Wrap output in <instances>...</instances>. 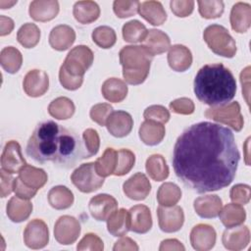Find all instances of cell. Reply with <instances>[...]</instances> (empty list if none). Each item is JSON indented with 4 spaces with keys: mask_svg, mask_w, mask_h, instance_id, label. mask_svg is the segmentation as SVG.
Instances as JSON below:
<instances>
[{
    "mask_svg": "<svg viewBox=\"0 0 251 251\" xmlns=\"http://www.w3.org/2000/svg\"><path fill=\"white\" fill-rule=\"evenodd\" d=\"M239 159L229 128L201 122L191 125L177 137L172 162L176 176L185 186L205 193L229 185L235 177Z\"/></svg>",
    "mask_w": 251,
    "mask_h": 251,
    "instance_id": "6da1fadb",
    "label": "cell"
},
{
    "mask_svg": "<svg viewBox=\"0 0 251 251\" xmlns=\"http://www.w3.org/2000/svg\"><path fill=\"white\" fill-rule=\"evenodd\" d=\"M26 154L38 163L52 162L70 169L80 160L89 158L78 134L53 121L37 125L26 145Z\"/></svg>",
    "mask_w": 251,
    "mask_h": 251,
    "instance_id": "7a4b0ae2",
    "label": "cell"
},
{
    "mask_svg": "<svg viewBox=\"0 0 251 251\" xmlns=\"http://www.w3.org/2000/svg\"><path fill=\"white\" fill-rule=\"evenodd\" d=\"M236 92V81L223 64L203 66L194 78V93L204 104L220 106L231 101Z\"/></svg>",
    "mask_w": 251,
    "mask_h": 251,
    "instance_id": "3957f363",
    "label": "cell"
},
{
    "mask_svg": "<svg viewBox=\"0 0 251 251\" xmlns=\"http://www.w3.org/2000/svg\"><path fill=\"white\" fill-rule=\"evenodd\" d=\"M125 80L133 85L142 83L148 76L153 55L142 45L125 46L119 53Z\"/></svg>",
    "mask_w": 251,
    "mask_h": 251,
    "instance_id": "277c9868",
    "label": "cell"
},
{
    "mask_svg": "<svg viewBox=\"0 0 251 251\" xmlns=\"http://www.w3.org/2000/svg\"><path fill=\"white\" fill-rule=\"evenodd\" d=\"M208 47L217 55L232 58L236 53V43L227 29L220 25H211L203 32Z\"/></svg>",
    "mask_w": 251,
    "mask_h": 251,
    "instance_id": "5b68a950",
    "label": "cell"
},
{
    "mask_svg": "<svg viewBox=\"0 0 251 251\" xmlns=\"http://www.w3.org/2000/svg\"><path fill=\"white\" fill-rule=\"evenodd\" d=\"M93 58L94 55L90 48L85 45H77L68 53L61 67L70 75L83 77L85 72L91 67Z\"/></svg>",
    "mask_w": 251,
    "mask_h": 251,
    "instance_id": "8992f818",
    "label": "cell"
},
{
    "mask_svg": "<svg viewBox=\"0 0 251 251\" xmlns=\"http://www.w3.org/2000/svg\"><path fill=\"white\" fill-rule=\"evenodd\" d=\"M205 117L229 126L235 131H240L243 127V117L240 113V105L238 102H230L220 106H214L206 110Z\"/></svg>",
    "mask_w": 251,
    "mask_h": 251,
    "instance_id": "52a82bcc",
    "label": "cell"
},
{
    "mask_svg": "<svg viewBox=\"0 0 251 251\" xmlns=\"http://www.w3.org/2000/svg\"><path fill=\"white\" fill-rule=\"evenodd\" d=\"M71 180L83 193L93 192L99 189L104 183V177L96 173L94 163L92 162L81 164L76 168L71 176Z\"/></svg>",
    "mask_w": 251,
    "mask_h": 251,
    "instance_id": "ba28073f",
    "label": "cell"
},
{
    "mask_svg": "<svg viewBox=\"0 0 251 251\" xmlns=\"http://www.w3.org/2000/svg\"><path fill=\"white\" fill-rule=\"evenodd\" d=\"M158 224L162 231L175 232L181 228L184 222L183 210L179 206H162L157 209Z\"/></svg>",
    "mask_w": 251,
    "mask_h": 251,
    "instance_id": "9c48e42d",
    "label": "cell"
},
{
    "mask_svg": "<svg viewBox=\"0 0 251 251\" xmlns=\"http://www.w3.org/2000/svg\"><path fill=\"white\" fill-rule=\"evenodd\" d=\"M80 233V224L72 216H62L55 223V239L63 245L73 244Z\"/></svg>",
    "mask_w": 251,
    "mask_h": 251,
    "instance_id": "30bf717a",
    "label": "cell"
},
{
    "mask_svg": "<svg viewBox=\"0 0 251 251\" xmlns=\"http://www.w3.org/2000/svg\"><path fill=\"white\" fill-rule=\"evenodd\" d=\"M25 244L31 249L45 247L49 241V231L47 225L40 219L29 222L24 231Z\"/></svg>",
    "mask_w": 251,
    "mask_h": 251,
    "instance_id": "8fae6325",
    "label": "cell"
},
{
    "mask_svg": "<svg viewBox=\"0 0 251 251\" xmlns=\"http://www.w3.org/2000/svg\"><path fill=\"white\" fill-rule=\"evenodd\" d=\"M25 165L20 144L15 140L8 141L1 156V169L13 175L19 173Z\"/></svg>",
    "mask_w": 251,
    "mask_h": 251,
    "instance_id": "7c38bea8",
    "label": "cell"
},
{
    "mask_svg": "<svg viewBox=\"0 0 251 251\" xmlns=\"http://www.w3.org/2000/svg\"><path fill=\"white\" fill-rule=\"evenodd\" d=\"M118 208L117 200L109 194L101 193L92 197L88 204L90 215L96 221H107L113 212Z\"/></svg>",
    "mask_w": 251,
    "mask_h": 251,
    "instance_id": "4fadbf2b",
    "label": "cell"
},
{
    "mask_svg": "<svg viewBox=\"0 0 251 251\" xmlns=\"http://www.w3.org/2000/svg\"><path fill=\"white\" fill-rule=\"evenodd\" d=\"M123 190L129 199L140 201L149 195L151 183L144 174L136 173L124 182Z\"/></svg>",
    "mask_w": 251,
    "mask_h": 251,
    "instance_id": "5bb4252c",
    "label": "cell"
},
{
    "mask_svg": "<svg viewBox=\"0 0 251 251\" xmlns=\"http://www.w3.org/2000/svg\"><path fill=\"white\" fill-rule=\"evenodd\" d=\"M25 92L30 97H39L43 95L49 87L48 75L41 70L29 71L23 81Z\"/></svg>",
    "mask_w": 251,
    "mask_h": 251,
    "instance_id": "9a60e30c",
    "label": "cell"
},
{
    "mask_svg": "<svg viewBox=\"0 0 251 251\" xmlns=\"http://www.w3.org/2000/svg\"><path fill=\"white\" fill-rule=\"evenodd\" d=\"M190 243L197 251H207L216 243V231L213 226L205 224L195 226L190 232Z\"/></svg>",
    "mask_w": 251,
    "mask_h": 251,
    "instance_id": "2e32d148",
    "label": "cell"
},
{
    "mask_svg": "<svg viewBox=\"0 0 251 251\" xmlns=\"http://www.w3.org/2000/svg\"><path fill=\"white\" fill-rule=\"evenodd\" d=\"M133 120L130 114L126 111H113L109 116L106 126L108 131L115 137L126 136L132 129Z\"/></svg>",
    "mask_w": 251,
    "mask_h": 251,
    "instance_id": "e0dca14e",
    "label": "cell"
},
{
    "mask_svg": "<svg viewBox=\"0 0 251 251\" xmlns=\"http://www.w3.org/2000/svg\"><path fill=\"white\" fill-rule=\"evenodd\" d=\"M224 246L228 250H241L245 248L250 241V231L245 226L227 227L222 238Z\"/></svg>",
    "mask_w": 251,
    "mask_h": 251,
    "instance_id": "ac0fdd59",
    "label": "cell"
},
{
    "mask_svg": "<svg viewBox=\"0 0 251 251\" xmlns=\"http://www.w3.org/2000/svg\"><path fill=\"white\" fill-rule=\"evenodd\" d=\"M130 219V230L136 233H146L152 227V217L149 208L139 204L128 211Z\"/></svg>",
    "mask_w": 251,
    "mask_h": 251,
    "instance_id": "d6986e66",
    "label": "cell"
},
{
    "mask_svg": "<svg viewBox=\"0 0 251 251\" xmlns=\"http://www.w3.org/2000/svg\"><path fill=\"white\" fill-rule=\"evenodd\" d=\"M29 16L38 22L54 19L59 13V3L56 0H35L29 4Z\"/></svg>",
    "mask_w": 251,
    "mask_h": 251,
    "instance_id": "ffe728a7",
    "label": "cell"
},
{
    "mask_svg": "<svg viewBox=\"0 0 251 251\" xmlns=\"http://www.w3.org/2000/svg\"><path fill=\"white\" fill-rule=\"evenodd\" d=\"M75 40V32L67 25H59L52 28L49 34L50 46L58 51L67 50Z\"/></svg>",
    "mask_w": 251,
    "mask_h": 251,
    "instance_id": "44dd1931",
    "label": "cell"
},
{
    "mask_svg": "<svg viewBox=\"0 0 251 251\" xmlns=\"http://www.w3.org/2000/svg\"><path fill=\"white\" fill-rule=\"evenodd\" d=\"M231 28L236 32L243 33L248 30L251 25V6L248 3H235L230 12Z\"/></svg>",
    "mask_w": 251,
    "mask_h": 251,
    "instance_id": "7402d4cb",
    "label": "cell"
},
{
    "mask_svg": "<svg viewBox=\"0 0 251 251\" xmlns=\"http://www.w3.org/2000/svg\"><path fill=\"white\" fill-rule=\"evenodd\" d=\"M193 206L199 217L212 219L219 216L223 208V202L218 195H205L196 198Z\"/></svg>",
    "mask_w": 251,
    "mask_h": 251,
    "instance_id": "603a6c76",
    "label": "cell"
},
{
    "mask_svg": "<svg viewBox=\"0 0 251 251\" xmlns=\"http://www.w3.org/2000/svg\"><path fill=\"white\" fill-rule=\"evenodd\" d=\"M168 63L174 71L184 72L192 64V54L184 45H173L170 47L168 53Z\"/></svg>",
    "mask_w": 251,
    "mask_h": 251,
    "instance_id": "cb8c5ba5",
    "label": "cell"
},
{
    "mask_svg": "<svg viewBox=\"0 0 251 251\" xmlns=\"http://www.w3.org/2000/svg\"><path fill=\"white\" fill-rule=\"evenodd\" d=\"M166 129L163 124L154 121H144L139 127V137L141 141L149 146L159 144L165 137Z\"/></svg>",
    "mask_w": 251,
    "mask_h": 251,
    "instance_id": "d4e9b609",
    "label": "cell"
},
{
    "mask_svg": "<svg viewBox=\"0 0 251 251\" xmlns=\"http://www.w3.org/2000/svg\"><path fill=\"white\" fill-rule=\"evenodd\" d=\"M139 15L153 25H161L167 20V13L159 1H144L139 4Z\"/></svg>",
    "mask_w": 251,
    "mask_h": 251,
    "instance_id": "484cf974",
    "label": "cell"
},
{
    "mask_svg": "<svg viewBox=\"0 0 251 251\" xmlns=\"http://www.w3.org/2000/svg\"><path fill=\"white\" fill-rule=\"evenodd\" d=\"M142 46L145 47L153 56L166 52L171 47L170 37L159 29H150L142 41Z\"/></svg>",
    "mask_w": 251,
    "mask_h": 251,
    "instance_id": "4316f807",
    "label": "cell"
},
{
    "mask_svg": "<svg viewBox=\"0 0 251 251\" xmlns=\"http://www.w3.org/2000/svg\"><path fill=\"white\" fill-rule=\"evenodd\" d=\"M7 216L14 223L25 221L32 212V204L28 199L13 196L7 204Z\"/></svg>",
    "mask_w": 251,
    "mask_h": 251,
    "instance_id": "83f0119b",
    "label": "cell"
},
{
    "mask_svg": "<svg viewBox=\"0 0 251 251\" xmlns=\"http://www.w3.org/2000/svg\"><path fill=\"white\" fill-rule=\"evenodd\" d=\"M108 231L113 236H124L128 230H130V219L129 213L126 209L122 208L116 210L107 219Z\"/></svg>",
    "mask_w": 251,
    "mask_h": 251,
    "instance_id": "f1b7e54d",
    "label": "cell"
},
{
    "mask_svg": "<svg viewBox=\"0 0 251 251\" xmlns=\"http://www.w3.org/2000/svg\"><path fill=\"white\" fill-rule=\"evenodd\" d=\"M101 92L106 100L113 103H119L126 97L127 85L120 78L110 77L103 82Z\"/></svg>",
    "mask_w": 251,
    "mask_h": 251,
    "instance_id": "f546056e",
    "label": "cell"
},
{
    "mask_svg": "<svg viewBox=\"0 0 251 251\" xmlns=\"http://www.w3.org/2000/svg\"><path fill=\"white\" fill-rule=\"evenodd\" d=\"M74 17L80 24H90L100 15V8L94 1H78L74 5Z\"/></svg>",
    "mask_w": 251,
    "mask_h": 251,
    "instance_id": "4dcf8cb0",
    "label": "cell"
},
{
    "mask_svg": "<svg viewBox=\"0 0 251 251\" xmlns=\"http://www.w3.org/2000/svg\"><path fill=\"white\" fill-rule=\"evenodd\" d=\"M19 177L25 185L37 190L41 188L48 179L44 170L27 164L19 172Z\"/></svg>",
    "mask_w": 251,
    "mask_h": 251,
    "instance_id": "1f68e13d",
    "label": "cell"
},
{
    "mask_svg": "<svg viewBox=\"0 0 251 251\" xmlns=\"http://www.w3.org/2000/svg\"><path fill=\"white\" fill-rule=\"evenodd\" d=\"M219 217L225 226L231 227L243 224L246 218V213L241 205L230 203L222 208Z\"/></svg>",
    "mask_w": 251,
    "mask_h": 251,
    "instance_id": "d6a6232c",
    "label": "cell"
},
{
    "mask_svg": "<svg viewBox=\"0 0 251 251\" xmlns=\"http://www.w3.org/2000/svg\"><path fill=\"white\" fill-rule=\"evenodd\" d=\"M48 202L54 209H68L74 203V194L68 187L57 185L48 192Z\"/></svg>",
    "mask_w": 251,
    "mask_h": 251,
    "instance_id": "836d02e7",
    "label": "cell"
},
{
    "mask_svg": "<svg viewBox=\"0 0 251 251\" xmlns=\"http://www.w3.org/2000/svg\"><path fill=\"white\" fill-rule=\"evenodd\" d=\"M145 169L149 176L155 181H162L169 176V167L165 158L160 154H153L147 160Z\"/></svg>",
    "mask_w": 251,
    "mask_h": 251,
    "instance_id": "e575fe53",
    "label": "cell"
},
{
    "mask_svg": "<svg viewBox=\"0 0 251 251\" xmlns=\"http://www.w3.org/2000/svg\"><path fill=\"white\" fill-rule=\"evenodd\" d=\"M117 162L118 151L113 148H106L103 155L94 162L95 171L102 177L114 175L117 167Z\"/></svg>",
    "mask_w": 251,
    "mask_h": 251,
    "instance_id": "d590c367",
    "label": "cell"
},
{
    "mask_svg": "<svg viewBox=\"0 0 251 251\" xmlns=\"http://www.w3.org/2000/svg\"><path fill=\"white\" fill-rule=\"evenodd\" d=\"M23 63L22 53L13 46L4 47L0 53V64L9 74H16Z\"/></svg>",
    "mask_w": 251,
    "mask_h": 251,
    "instance_id": "8d00e7d4",
    "label": "cell"
},
{
    "mask_svg": "<svg viewBox=\"0 0 251 251\" xmlns=\"http://www.w3.org/2000/svg\"><path fill=\"white\" fill-rule=\"evenodd\" d=\"M75 104L68 97H58L48 106V113L57 120L70 119L75 113Z\"/></svg>",
    "mask_w": 251,
    "mask_h": 251,
    "instance_id": "74e56055",
    "label": "cell"
},
{
    "mask_svg": "<svg viewBox=\"0 0 251 251\" xmlns=\"http://www.w3.org/2000/svg\"><path fill=\"white\" fill-rule=\"evenodd\" d=\"M181 198L180 188L173 182L163 183L157 192V201L162 206H174Z\"/></svg>",
    "mask_w": 251,
    "mask_h": 251,
    "instance_id": "f35d334b",
    "label": "cell"
},
{
    "mask_svg": "<svg viewBox=\"0 0 251 251\" xmlns=\"http://www.w3.org/2000/svg\"><path fill=\"white\" fill-rule=\"evenodd\" d=\"M147 33L148 30L146 26L137 20L129 21L123 26V37L126 42L129 43L142 42Z\"/></svg>",
    "mask_w": 251,
    "mask_h": 251,
    "instance_id": "ab89813d",
    "label": "cell"
},
{
    "mask_svg": "<svg viewBox=\"0 0 251 251\" xmlns=\"http://www.w3.org/2000/svg\"><path fill=\"white\" fill-rule=\"evenodd\" d=\"M17 39L21 45L25 48L34 47L40 39V30L32 23H26L20 27L17 33Z\"/></svg>",
    "mask_w": 251,
    "mask_h": 251,
    "instance_id": "60d3db41",
    "label": "cell"
},
{
    "mask_svg": "<svg viewBox=\"0 0 251 251\" xmlns=\"http://www.w3.org/2000/svg\"><path fill=\"white\" fill-rule=\"evenodd\" d=\"M92 40L99 47L107 49L111 48L116 43L117 35L112 27L101 25L92 31Z\"/></svg>",
    "mask_w": 251,
    "mask_h": 251,
    "instance_id": "b9f144b4",
    "label": "cell"
},
{
    "mask_svg": "<svg viewBox=\"0 0 251 251\" xmlns=\"http://www.w3.org/2000/svg\"><path fill=\"white\" fill-rule=\"evenodd\" d=\"M135 163V155L128 149H120L118 151V162L114 172L115 176H122L129 173Z\"/></svg>",
    "mask_w": 251,
    "mask_h": 251,
    "instance_id": "7bdbcfd3",
    "label": "cell"
},
{
    "mask_svg": "<svg viewBox=\"0 0 251 251\" xmlns=\"http://www.w3.org/2000/svg\"><path fill=\"white\" fill-rule=\"evenodd\" d=\"M199 13L205 19H215L224 13V2L220 0L198 1Z\"/></svg>",
    "mask_w": 251,
    "mask_h": 251,
    "instance_id": "ee69618b",
    "label": "cell"
},
{
    "mask_svg": "<svg viewBox=\"0 0 251 251\" xmlns=\"http://www.w3.org/2000/svg\"><path fill=\"white\" fill-rule=\"evenodd\" d=\"M140 2L137 0L126 1V0H116L113 3L114 13L119 18H128L135 15L138 12Z\"/></svg>",
    "mask_w": 251,
    "mask_h": 251,
    "instance_id": "f6af8a7d",
    "label": "cell"
},
{
    "mask_svg": "<svg viewBox=\"0 0 251 251\" xmlns=\"http://www.w3.org/2000/svg\"><path fill=\"white\" fill-rule=\"evenodd\" d=\"M145 120L158 122L160 124H166L170 120V112L166 107L162 105H152L145 109L143 113Z\"/></svg>",
    "mask_w": 251,
    "mask_h": 251,
    "instance_id": "bcb514c9",
    "label": "cell"
},
{
    "mask_svg": "<svg viewBox=\"0 0 251 251\" xmlns=\"http://www.w3.org/2000/svg\"><path fill=\"white\" fill-rule=\"evenodd\" d=\"M113 112V107L107 103H99L94 105L90 110V118L93 122L97 123L99 126H106V122Z\"/></svg>",
    "mask_w": 251,
    "mask_h": 251,
    "instance_id": "7dc6e473",
    "label": "cell"
},
{
    "mask_svg": "<svg viewBox=\"0 0 251 251\" xmlns=\"http://www.w3.org/2000/svg\"><path fill=\"white\" fill-rule=\"evenodd\" d=\"M82 140L89 157L97 154L100 146V139L97 131L93 128H87L82 133Z\"/></svg>",
    "mask_w": 251,
    "mask_h": 251,
    "instance_id": "c3c4849f",
    "label": "cell"
},
{
    "mask_svg": "<svg viewBox=\"0 0 251 251\" xmlns=\"http://www.w3.org/2000/svg\"><path fill=\"white\" fill-rule=\"evenodd\" d=\"M230 199L233 203L239 205H245L250 200V186L247 184L238 183L232 186L230 189Z\"/></svg>",
    "mask_w": 251,
    "mask_h": 251,
    "instance_id": "681fc988",
    "label": "cell"
},
{
    "mask_svg": "<svg viewBox=\"0 0 251 251\" xmlns=\"http://www.w3.org/2000/svg\"><path fill=\"white\" fill-rule=\"evenodd\" d=\"M104 245L103 241L94 233H87L83 236V238L78 242L76 249L77 250H103Z\"/></svg>",
    "mask_w": 251,
    "mask_h": 251,
    "instance_id": "f907efd6",
    "label": "cell"
},
{
    "mask_svg": "<svg viewBox=\"0 0 251 251\" xmlns=\"http://www.w3.org/2000/svg\"><path fill=\"white\" fill-rule=\"evenodd\" d=\"M194 108L193 101L186 97L176 99L170 103V109L176 114L190 115L194 112Z\"/></svg>",
    "mask_w": 251,
    "mask_h": 251,
    "instance_id": "816d5d0a",
    "label": "cell"
},
{
    "mask_svg": "<svg viewBox=\"0 0 251 251\" xmlns=\"http://www.w3.org/2000/svg\"><path fill=\"white\" fill-rule=\"evenodd\" d=\"M172 12L180 18H184L189 16L194 8V1L192 0H173L170 2Z\"/></svg>",
    "mask_w": 251,
    "mask_h": 251,
    "instance_id": "f5cc1de1",
    "label": "cell"
},
{
    "mask_svg": "<svg viewBox=\"0 0 251 251\" xmlns=\"http://www.w3.org/2000/svg\"><path fill=\"white\" fill-rule=\"evenodd\" d=\"M59 79L63 87L68 90H75L79 88L83 82V77L70 75L62 67L59 71Z\"/></svg>",
    "mask_w": 251,
    "mask_h": 251,
    "instance_id": "db71d44e",
    "label": "cell"
},
{
    "mask_svg": "<svg viewBox=\"0 0 251 251\" xmlns=\"http://www.w3.org/2000/svg\"><path fill=\"white\" fill-rule=\"evenodd\" d=\"M13 191L15 192V194L21 198H24V199H30L32 198L36 192H37V189H34V188H31L27 185H25L21 179L20 177H16L14 179V187H13Z\"/></svg>",
    "mask_w": 251,
    "mask_h": 251,
    "instance_id": "11a10c76",
    "label": "cell"
},
{
    "mask_svg": "<svg viewBox=\"0 0 251 251\" xmlns=\"http://www.w3.org/2000/svg\"><path fill=\"white\" fill-rule=\"evenodd\" d=\"M12 174H9L5 172L3 169L0 171V176H1V182H0V195L1 197H6L8 196L12 191L14 187V179L13 176H11Z\"/></svg>",
    "mask_w": 251,
    "mask_h": 251,
    "instance_id": "9f6ffc18",
    "label": "cell"
},
{
    "mask_svg": "<svg viewBox=\"0 0 251 251\" xmlns=\"http://www.w3.org/2000/svg\"><path fill=\"white\" fill-rule=\"evenodd\" d=\"M113 250L114 251H118V250H134V251H137L138 246L131 238L123 237L115 243V245L113 247Z\"/></svg>",
    "mask_w": 251,
    "mask_h": 251,
    "instance_id": "6f0895ef",
    "label": "cell"
},
{
    "mask_svg": "<svg viewBox=\"0 0 251 251\" xmlns=\"http://www.w3.org/2000/svg\"><path fill=\"white\" fill-rule=\"evenodd\" d=\"M184 246L177 239H165L161 242L159 247L160 251L164 250H184Z\"/></svg>",
    "mask_w": 251,
    "mask_h": 251,
    "instance_id": "680465c9",
    "label": "cell"
},
{
    "mask_svg": "<svg viewBox=\"0 0 251 251\" xmlns=\"http://www.w3.org/2000/svg\"><path fill=\"white\" fill-rule=\"evenodd\" d=\"M14 28V21L6 16H0V35L9 34Z\"/></svg>",
    "mask_w": 251,
    "mask_h": 251,
    "instance_id": "91938a15",
    "label": "cell"
},
{
    "mask_svg": "<svg viewBox=\"0 0 251 251\" xmlns=\"http://www.w3.org/2000/svg\"><path fill=\"white\" fill-rule=\"evenodd\" d=\"M17 3V1H5V0H0V8L1 9H9L11 8L13 5H15Z\"/></svg>",
    "mask_w": 251,
    "mask_h": 251,
    "instance_id": "94428289",
    "label": "cell"
}]
</instances>
